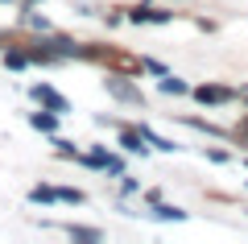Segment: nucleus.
I'll use <instances>...</instances> for the list:
<instances>
[{
    "instance_id": "39448f33",
    "label": "nucleus",
    "mask_w": 248,
    "mask_h": 244,
    "mask_svg": "<svg viewBox=\"0 0 248 244\" xmlns=\"http://www.w3.org/2000/svg\"><path fill=\"white\" fill-rule=\"evenodd\" d=\"M29 199H33V203H54V199H58V191H50V186H37Z\"/></svg>"
},
{
    "instance_id": "6e6552de",
    "label": "nucleus",
    "mask_w": 248,
    "mask_h": 244,
    "mask_svg": "<svg viewBox=\"0 0 248 244\" xmlns=\"http://www.w3.org/2000/svg\"><path fill=\"white\" fill-rule=\"evenodd\" d=\"M124 149H128V153H137V149H141V137H133V132H124Z\"/></svg>"
},
{
    "instance_id": "7ed1b4c3",
    "label": "nucleus",
    "mask_w": 248,
    "mask_h": 244,
    "mask_svg": "<svg viewBox=\"0 0 248 244\" xmlns=\"http://www.w3.org/2000/svg\"><path fill=\"white\" fill-rule=\"evenodd\" d=\"M195 96L203 99V104H219V99H228V91H223V87H199Z\"/></svg>"
},
{
    "instance_id": "423d86ee",
    "label": "nucleus",
    "mask_w": 248,
    "mask_h": 244,
    "mask_svg": "<svg viewBox=\"0 0 248 244\" xmlns=\"http://www.w3.org/2000/svg\"><path fill=\"white\" fill-rule=\"evenodd\" d=\"M33 129H42V132H54V116H42V112H37V116H33Z\"/></svg>"
},
{
    "instance_id": "f03ea898",
    "label": "nucleus",
    "mask_w": 248,
    "mask_h": 244,
    "mask_svg": "<svg viewBox=\"0 0 248 244\" xmlns=\"http://www.w3.org/2000/svg\"><path fill=\"white\" fill-rule=\"evenodd\" d=\"M133 21H149V25H166V21H170V13H161V9H145V13H133Z\"/></svg>"
},
{
    "instance_id": "f257e3e1",
    "label": "nucleus",
    "mask_w": 248,
    "mask_h": 244,
    "mask_svg": "<svg viewBox=\"0 0 248 244\" xmlns=\"http://www.w3.org/2000/svg\"><path fill=\"white\" fill-rule=\"evenodd\" d=\"M33 96L42 99V104H50L54 112H66V108H71V104H66V99L58 96V91H50V87H33Z\"/></svg>"
},
{
    "instance_id": "1a4fd4ad",
    "label": "nucleus",
    "mask_w": 248,
    "mask_h": 244,
    "mask_svg": "<svg viewBox=\"0 0 248 244\" xmlns=\"http://www.w3.org/2000/svg\"><path fill=\"white\" fill-rule=\"evenodd\" d=\"M58 199H62V203H83V195H79V191H58Z\"/></svg>"
},
{
    "instance_id": "20e7f679",
    "label": "nucleus",
    "mask_w": 248,
    "mask_h": 244,
    "mask_svg": "<svg viewBox=\"0 0 248 244\" xmlns=\"http://www.w3.org/2000/svg\"><path fill=\"white\" fill-rule=\"evenodd\" d=\"M161 91H166V96H182V91H186V83H182V79H161Z\"/></svg>"
},
{
    "instance_id": "0eeeda50",
    "label": "nucleus",
    "mask_w": 248,
    "mask_h": 244,
    "mask_svg": "<svg viewBox=\"0 0 248 244\" xmlns=\"http://www.w3.org/2000/svg\"><path fill=\"white\" fill-rule=\"evenodd\" d=\"M153 215H157V219H182L186 211H178V207H157V211H153Z\"/></svg>"
},
{
    "instance_id": "9d476101",
    "label": "nucleus",
    "mask_w": 248,
    "mask_h": 244,
    "mask_svg": "<svg viewBox=\"0 0 248 244\" xmlns=\"http://www.w3.org/2000/svg\"><path fill=\"white\" fill-rule=\"evenodd\" d=\"M141 66H145V70H153V75H166V66H161V62H153V58H145Z\"/></svg>"
},
{
    "instance_id": "9b49d317",
    "label": "nucleus",
    "mask_w": 248,
    "mask_h": 244,
    "mask_svg": "<svg viewBox=\"0 0 248 244\" xmlns=\"http://www.w3.org/2000/svg\"><path fill=\"white\" fill-rule=\"evenodd\" d=\"M25 62H29L25 54H9V66H13V70H21V66H25Z\"/></svg>"
}]
</instances>
